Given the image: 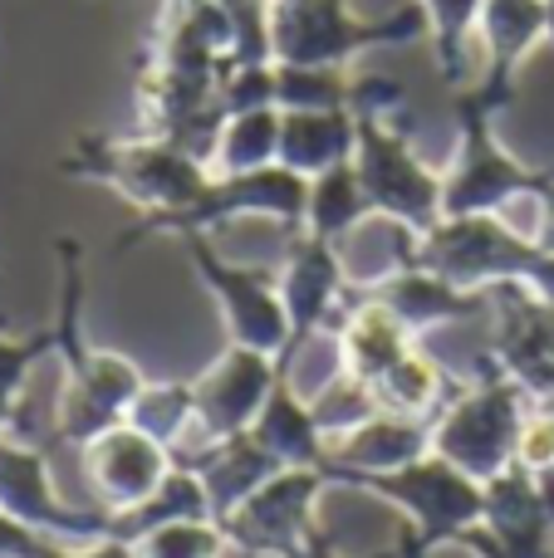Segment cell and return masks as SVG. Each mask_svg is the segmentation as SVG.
I'll return each mask as SVG.
<instances>
[{"label":"cell","instance_id":"obj_1","mask_svg":"<svg viewBox=\"0 0 554 558\" xmlns=\"http://www.w3.org/2000/svg\"><path fill=\"white\" fill-rule=\"evenodd\" d=\"M79 308H84V255L79 245L59 241V357H64V387H59V446L84 451L94 436L128 422L143 373L118 353H98L79 333Z\"/></svg>","mask_w":554,"mask_h":558},{"label":"cell","instance_id":"obj_2","mask_svg":"<svg viewBox=\"0 0 554 558\" xmlns=\"http://www.w3.org/2000/svg\"><path fill=\"white\" fill-rule=\"evenodd\" d=\"M64 172L113 186L137 211H182L212 182V167L167 137H133V143L79 137V147L64 157Z\"/></svg>","mask_w":554,"mask_h":558},{"label":"cell","instance_id":"obj_3","mask_svg":"<svg viewBox=\"0 0 554 558\" xmlns=\"http://www.w3.org/2000/svg\"><path fill=\"white\" fill-rule=\"evenodd\" d=\"M427 35V10L412 5L388 20H359L344 0H270V49L275 64L344 69L363 49L408 45Z\"/></svg>","mask_w":554,"mask_h":558},{"label":"cell","instance_id":"obj_4","mask_svg":"<svg viewBox=\"0 0 554 558\" xmlns=\"http://www.w3.org/2000/svg\"><path fill=\"white\" fill-rule=\"evenodd\" d=\"M535 407H540L535 397L506 373L471 383L432 416V451L447 456L451 465H461L467 475H477L486 485L491 475H501L516 461L526 416Z\"/></svg>","mask_w":554,"mask_h":558},{"label":"cell","instance_id":"obj_5","mask_svg":"<svg viewBox=\"0 0 554 558\" xmlns=\"http://www.w3.org/2000/svg\"><path fill=\"white\" fill-rule=\"evenodd\" d=\"M304 202H310V177L290 172V167H261V172H236V177H212L206 192L182 211H143L123 235L118 251L147 241V235H206L226 221L241 216H270L294 231H304Z\"/></svg>","mask_w":554,"mask_h":558},{"label":"cell","instance_id":"obj_6","mask_svg":"<svg viewBox=\"0 0 554 558\" xmlns=\"http://www.w3.org/2000/svg\"><path fill=\"white\" fill-rule=\"evenodd\" d=\"M496 113L501 104L486 88H471L457 104V123H461V143H457V162L442 177V216H501L510 202L535 196L545 172L520 167L506 147L496 143Z\"/></svg>","mask_w":554,"mask_h":558},{"label":"cell","instance_id":"obj_7","mask_svg":"<svg viewBox=\"0 0 554 558\" xmlns=\"http://www.w3.org/2000/svg\"><path fill=\"white\" fill-rule=\"evenodd\" d=\"M344 485H359L369 495L393 500L408 514V530L418 534L422 549L461 539L467 530H477L486 514V485L477 475H467L461 465H451L447 456L427 451L402 471H378V475H344Z\"/></svg>","mask_w":554,"mask_h":558},{"label":"cell","instance_id":"obj_8","mask_svg":"<svg viewBox=\"0 0 554 558\" xmlns=\"http://www.w3.org/2000/svg\"><path fill=\"white\" fill-rule=\"evenodd\" d=\"M353 123H359L353 167H359L373 216L432 235L442 226V177L412 153L408 123L402 118H353Z\"/></svg>","mask_w":554,"mask_h":558},{"label":"cell","instance_id":"obj_9","mask_svg":"<svg viewBox=\"0 0 554 558\" xmlns=\"http://www.w3.org/2000/svg\"><path fill=\"white\" fill-rule=\"evenodd\" d=\"M535 260V241L501 216H442L437 231L422 235V265L461 289H491L506 279L526 284Z\"/></svg>","mask_w":554,"mask_h":558},{"label":"cell","instance_id":"obj_10","mask_svg":"<svg viewBox=\"0 0 554 558\" xmlns=\"http://www.w3.org/2000/svg\"><path fill=\"white\" fill-rule=\"evenodd\" d=\"M49 461H55V456L39 451V446L0 436V514L49 534V539H74V544L108 539V534H113V514L69 505L64 495H59L55 475H49Z\"/></svg>","mask_w":554,"mask_h":558},{"label":"cell","instance_id":"obj_11","mask_svg":"<svg viewBox=\"0 0 554 558\" xmlns=\"http://www.w3.org/2000/svg\"><path fill=\"white\" fill-rule=\"evenodd\" d=\"M324 485L329 475L320 465H290L275 481H265L251 500L236 505L221 520V530L231 534V549L255 558H300L314 534V500Z\"/></svg>","mask_w":554,"mask_h":558},{"label":"cell","instance_id":"obj_12","mask_svg":"<svg viewBox=\"0 0 554 558\" xmlns=\"http://www.w3.org/2000/svg\"><path fill=\"white\" fill-rule=\"evenodd\" d=\"M186 251H192V265L202 270L212 299L221 304L231 343L270 353L275 363H280V353L290 348V314H285V299H280V275L221 260V255L206 245V235H186Z\"/></svg>","mask_w":554,"mask_h":558},{"label":"cell","instance_id":"obj_13","mask_svg":"<svg viewBox=\"0 0 554 558\" xmlns=\"http://www.w3.org/2000/svg\"><path fill=\"white\" fill-rule=\"evenodd\" d=\"M275 383H280V363H275L270 353H255V348L231 343L212 373L196 377V422L182 441L196 436L202 446H212V441H226V436L251 432V422L261 416L265 397L275 392Z\"/></svg>","mask_w":554,"mask_h":558},{"label":"cell","instance_id":"obj_14","mask_svg":"<svg viewBox=\"0 0 554 558\" xmlns=\"http://www.w3.org/2000/svg\"><path fill=\"white\" fill-rule=\"evenodd\" d=\"M79 456H84V475L98 495V510L108 514L143 505L172 471V451L162 441H153L147 432H137L133 422H118L113 432L94 436Z\"/></svg>","mask_w":554,"mask_h":558},{"label":"cell","instance_id":"obj_15","mask_svg":"<svg viewBox=\"0 0 554 558\" xmlns=\"http://www.w3.org/2000/svg\"><path fill=\"white\" fill-rule=\"evenodd\" d=\"M349 284L353 279H349V265H344L339 245L300 231V241L290 245V255H285V265H280V299H285V314H290V348H300L304 338L324 333V328L334 324ZM290 348H285V353H290Z\"/></svg>","mask_w":554,"mask_h":558},{"label":"cell","instance_id":"obj_16","mask_svg":"<svg viewBox=\"0 0 554 558\" xmlns=\"http://www.w3.org/2000/svg\"><path fill=\"white\" fill-rule=\"evenodd\" d=\"M393 308V314L408 324V333L427 338V333H442L451 324H471V318H491L496 304H491V289H461L451 284L447 275L427 270V265H412V270H398L378 284H363Z\"/></svg>","mask_w":554,"mask_h":558},{"label":"cell","instance_id":"obj_17","mask_svg":"<svg viewBox=\"0 0 554 558\" xmlns=\"http://www.w3.org/2000/svg\"><path fill=\"white\" fill-rule=\"evenodd\" d=\"M477 35L486 39V78L477 88H486L506 108L516 98V69L526 64V54L554 39L550 0H486Z\"/></svg>","mask_w":554,"mask_h":558},{"label":"cell","instance_id":"obj_18","mask_svg":"<svg viewBox=\"0 0 554 558\" xmlns=\"http://www.w3.org/2000/svg\"><path fill=\"white\" fill-rule=\"evenodd\" d=\"M182 471L202 475L206 495H212V514L226 520L236 505H245L265 481H275L285 465L275 461L251 432H241V436H226V441H212L202 456H192Z\"/></svg>","mask_w":554,"mask_h":558},{"label":"cell","instance_id":"obj_19","mask_svg":"<svg viewBox=\"0 0 554 558\" xmlns=\"http://www.w3.org/2000/svg\"><path fill=\"white\" fill-rule=\"evenodd\" d=\"M251 436L285 465V471H290V465H320L324 471V461H329V436L320 432L310 402L285 383V373H280V383H275V392L265 397L261 416L251 422Z\"/></svg>","mask_w":554,"mask_h":558},{"label":"cell","instance_id":"obj_20","mask_svg":"<svg viewBox=\"0 0 554 558\" xmlns=\"http://www.w3.org/2000/svg\"><path fill=\"white\" fill-rule=\"evenodd\" d=\"M353 143H359V123H353L349 108L285 113V123H280V167H290V172H300V177H320V172H329V167L349 162Z\"/></svg>","mask_w":554,"mask_h":558},{"label":"cell","instance_id":"obj_21","mask_svg":"<svg viewBox=\"0 0 554 558\" xmlns=\"http://www.w3.org/2000/svg\"><path fill=\"white\" fill-rule=\"evenodd\" d=\"M369 221H373V206H369V192H363V182H359L353 157L339 167H329V172L310 177V202H304V231L310 235L344 245V235H353Z\"/></svg>","mask_w":554,"mask_h":558},{"label":"cell","instance_id":"obj_22","mask_svg":"<svg viewBox=\"0 0 554 558\" xmlns=\"http://www.w3.org/2000/svg\"><path fill=\"white\" fill-rule=\"evenodd\" d=\"M182 520H216V514H212V495H206L202 475L172 465V471H167V481L157 485L143 505L113 514V539L137 544L143 534L162 530V524H182Z\"/></svg>","mask_w":554,"mask_h":558},{"label":"cell","instance_id":"obj_23","mask_svg":"<svg viewBox=\"0 0 554 558\" xmlns=\"http://www.w3.org/2000/svg\"><path fill=\"white\" fill-rule=\"evenodd\" d=\"M280 108H255V113H231L216 137L212 172L236 177V172H261V167L280 162Z\"/></svg>","mask_w":554,"mask_h":558},{"label":"cell","instance_id":"obj_24","mask_svg":"<svg viewBox=\"0 0 554 558\" xmlns=\"http://www.w3.org/2000/svg\"><path fill=\"white\" fill-rule=\"evenodd\" d=\"M128 422L137 432H147L153 441H162L172 451L196 422V383H157V387H143L128 412Z\"/></svg>","mask_w":554,"mask_h":558},{"label":"cell","instance_id":"obj_25","mask_svg":"<svg viewBox=\"0 0 554 558\" xmlns=\"http://www.w3.org/2000/svg\"><path fill=\"white\" fill-rule=\"evenodd\" d=\"M349 84L344 69H314V64H275V108L285 113H310V108H349Z\"/></svg>","mask_w":554,"mask_h":558},{"label":"cell","instance_id":"obj_26","mask_svg":"<svg viewBox=\"0 0 554 558\" xmlns=\"http://www.w3.org/2000/svg\"><path fill=\"white\" fill-rule=\"evenodd\" d=\"M481 5L486 0H422L427 35L437 45V64L451 84H461V74H467V39L481 25Z\"/></svg>","mask_w":554,"mask_h":558},{"label":"cell","instance_id":"obj_27","mask_svg":"<svg viewBox=\"0 0 554 558\" xmlns=\"http://www.w3.org/2000/svg\"><path fill=\"white\" fill-rule=\"evenodd\" d=\"M49 353H59V328H39V333H25V338L0 333V436H5L20 397H25L29 373H35Z\"/></svg>","mask_w":554,"mask_h":558},{"label":"cell","instance_id":"obj_28","mask_svg":"<svg viewBox=\"0 0 554 558\" xmlns=\"http://www.w3.org/2000/svg\"><path fill=\"white\" fill-rule=\"evenodd\" d=\"M231 549V534L221 530V520H182L162 524V530L143 534L133 544L137 558H221Z\"/></svg>","mask_w":554,"mask_h":558},{"label":"cell","instance_id":"obj_29","mask_svg":"<svg viewBox=\"0 0 554 558\" xmlns=\"http://www.w3.org/2000/svg\"><path fill=\"white\" fill-rule=\"evenodd\" d=\"M49 544V534L29 530V524L10 520V514H0V558H39Z\"/></svg>","mask_w":554,"mask_h":558},{"label":"cell","instance_id":"obj_30","mask_svg":"<svg viewBox=\"0 0 554 558\" xmlns=\"http://www.w3.org/2000/svg\"><path fill=\"white\" fill-rule=\"evenodd\" d=\"M535 196H540V221H535V231H530V241H535V251L554 255V172H545Z\"/></svg>","mask_w":554,"mask_h":558},{"label":"cell","instance_id":"obj_31","mask_svg":"<svg viewBox=\"0 0 554 558\" xmlns=\"http://www.w3.org/2000/svg\"><path fill=\"white\" fill-rule=\"evenodd\" d=\"M39 558H137V554H133V544L128 539H113V534H108V539H98V544H84L79 554H64L59 549V539H49Z\"/></svg>","mask_w":554,"mask_h":558},{"label":"cell","instance_id":"obj_32","mask_svg":"<svg viewBox=\"0 0 554 558\" xmlns=\"http://www.w3.org/2000/svg\"><path fill=\"white\" fill-rule=\"evenodd\" d=\"M550 20H554V0H550ZM550 45H554V39H550Z\"/></svg>","mask_w":554,"mask_h":558}]
</instances>
